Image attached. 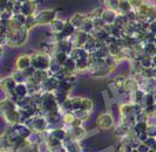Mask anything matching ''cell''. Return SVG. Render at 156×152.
Returning a JSON list of instances; mask_svg holds the SVG:
<instances>
[{
	"mask_svg": "<svg viewBox=\"0 0 156 152\" xmlns=\"http://www.w3.org/2000/svg\"><path fill=\"white\" fill-rule=\"evenodd\" d=\"M16 64H18V67L20 69L26 68V67H28V64H30V59H28V57H20L19 60L16 61Z\"/></svg>",
	"mask_w": 156,
	"mask_h": 152,
	"instance_id": "1",
	"label": "cell"
}]
</instances>
